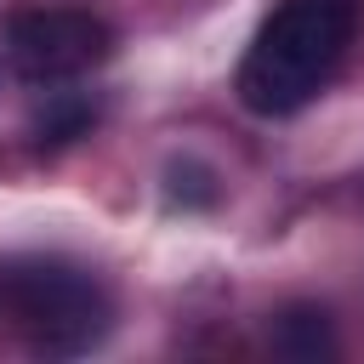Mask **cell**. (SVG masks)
Returning <instances> with one entry per match:
<instances>
[{
  "instance_id": "cell-3",
  "label": "cell",
  "mask_w": 364,
  "mask_h": 364,
  "mask_svg": "<svg viewBox=\"0 0 364 364\" xmlns=\"http://www.w3.org/2000/svg\"><path fill=\"white\" fill-rule=\"evenodd\" d=\"M108 51H114V28L80 6H28V11H11L0 28L6 74L28 80V85L80 80L97 63H108Z\"/></svg>"
},
{
  "instance_id": "cell-1",
  "label": "cell",
  "mask_w": 364,
  "mask_h": 364,
  "mask_svg": "<svg viewBox=\"0 0 364 364\" xmlns=\"http://www.w3.org/2000/svg\"><path fill=\"white\" fill-rule=\"evenodd\" d=\"M358 6L353 0H279V11L256 28L239 63V102L262 119H284L307 108L341 68L353 46Z\"/></svg>"
},
{
  "instance_id": "cell-5",
  "label": "cell",
  "mask_w": 364,
  "mask_h": 364,
  "mask_svg": "<svg viewBox=\"0 0 364 364\" xmlns=\"http://www.w3.org/2000/svg\"><path fill=\"white\" fill-rule=\"evenodd\" d=\"M91 125H97V102H85L80 91H46V102L28 119V136L40 148H63V142L85 136Z\"/></svg>"
},
{
  "instance_id": "cell-4",
  "label": "cell",
  "mask_w": 364,
  "mask_h": 364,
  "mask_svg": "<svg viewBox=\"0 0 364 364\" xmlns=\"http://www.w3.org/2000/svg\"><path fill=\"white\" fill-rule=\"evenodd\" d=\"M267 347H273L279 358L318 364V358H330V353H336V324H330V313H324V307L296 301V307L273 313V324H267Z\"/></svg>"
},
{
  "instance_id": "cell-7",
  "label": "cell",
  "mask_w": 364,
  "mask_h": 364,
  "mask_svg": "<svg viewBox=\"0 0 364 364\" xmlns=\"http://www.w3.org/2000/svg\"><path fill=\"white\" fill-rule=\"evenodd\" d=\"M0 85H6V63H0Z\"/></svg>"
},
{
  "instance_id": "cell-2",
  "label": "cell",
  "mask_w": 364,
  "mask_h": 364,
  "mask_svg": "<svg viewBox=\"0 0 364 364\" xmlns=\"http://www.w3.org/2000/svg\"><path fill=\"white\" fill-rule=\"evenodd\" d=\"M0 318L17 324L28 353L80 358L114 330V296L68 262H0Z\"/></svg>"
},
{
  "instance_id": "cell-6",
  "label": "cell",
  "mask_w": 364,
  "mask_h": 364,
  "mask_svg": "<svg viewBox=\"0 0 364 364\" xmlns=\"http://www.w3.org/2000/svg\"><path fill=\"white\" fill-rule=\"evenodd\" d=\"M216 171L210 165H199V159H171V171H165V205H182V210H205V205H216Z\"/></svg>"
}]
</instances>
